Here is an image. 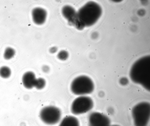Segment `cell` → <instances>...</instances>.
Here are the masks:
<instances>
[{
  "mask_svg": "<svg viewBox=\"0 0 150 126\" xmlns=\"http://www.w3.org/2000/svg\"><path fill=\"white\" fill-rule=\"evenodd\" d=\"M110 126H120L118 125H110Z\"/></svg>",
  "mask_w": 150,
  "mask_h": 126,
  "instance_id": "cell-20",
  "label": "cell"
},
{
  "mask_svg": "<svg viewBox=\"0 0 150 126\" xmlns=\"http://www.w3.org/2000/svg\"><path fill=\"white\" fill-rule=\"evenodd\" d=\"M114 110L112 108L110 107L108 109V112L110 114H112Z\"/></svg>",
  "mask_w": 150,
  "mask_h": 126,
  "instance_id": "cell-19",
  "label": "cell"
},
{
  "mask_svg": "<svg viewBox=\"0 0 150 126\" xmlns=\"http://www.w3.org/2000/svg\"><path fill=\"white\" fill-rule=\"evenodd\" d=\"M15 50L10 47L6 48L4 54V57L6 60H9L11 59L15 54Z\"/></svg>",
  "mask_w": 150,
  "mask_h": 126,
  "instance_id": "cell-13",
  "label": "cell"
},
{
  "mask_svg": "<svg viewBox=\"0 0 150 126\" xmlns=\"http://www.w3.org/2000/svg\"><path fill=\"white\" fill-rule=\"evenodd\" d=\"M11 69L7 66H3L0 68V76L2 78H9L11 75Z\"/></svg>",
  "mask_w": 150,
  "mask_h": 126,
  "instance_id": "cell-12",
  "label": "cell"
},
{
  "mask_svg": "<svg viewBox=\"0 0 150 126\" xmlns=\"http://www.w3.org/2000/svg\"><path fill=\"white\" fill-rule=\"evenodd\" d=\"M45 84V79L42 78H39L36 79L34 87L38 89H41L44 87Z\"/></svg>",
  "mask_w": 150,
  "mask_h": 126,
  "instance_id": "cell-14",
  "label": "cell"
},
{
  "mask_svg": "<svg viewBox=\"0 0 150 126\" xmlns=\"http://www.w3.org/2000/svg\"><path fill=\"white\" fill-rule=\"evenodd\" d=\"M102 10L100 6L93 1H89L77 12L78 20L84 27L93 25L101 16Z\"/></svg>",
  "mask_w": 150,
  "mask_h": 126,
  "instance_id": "cell-2",
  "label": "cell"
},
{
  "mask_svg": "<svg viewBox=\"0 0 150 126\" xmlns=\"http://www.w3.org/2000/svg\"><path fill=\"white\" fill-rule=\"evenodd\" d=\"M94 84L89 77L81 75L75 78L71 85L72 92L76 95H83L91 93L94 89Z\"/></svg>",
  "mask_w": 150,
  "mask_h": 126,
  "instance_id": "cell-4",
  "label": "cell"
},
{
  "mask_svg": "<svg viewBox=\"0 0 150 126\" xmlns=\"http://www.w3.org/2000/svg\"><path fill=\"white\" fill-rule=\"evenodd\" d=\"M131 79L148 91L150 90V56L142 57L132 65L129 72Z\"/></svg>",
  "mask_w": 150,
  "mask_h": 126,
  "instance_id": "cell-1",
  "label": "cell"
},
{
  "mask_svg": "<svg viewBox=\"0 0 150 126\" xmlns=\"http://www.w3.org/2000/svg\"><path fill=\"white\" fill-rule=\"evenodd\" d=\"M89 126H110V121L105 115L98 112L91 113L88 118Z\"/></svg>",
  "mask_w": 150,
  "mask_h": 126,
  "instance_id": "cell-7",
  "label": "cell"
},
{
  "mask_svg": "<svg viewBox=\"0 0 150 126\" xmlns=\"http://www.w3.org/2000/svg\"><path fill=\"white\" fill-rule=\"evenodd\" d=\"M58 49L56 47L54 46L51 47L49 49V52L52 54H54L57 51Z\"/></svg>",
  "mask_w": 150,
  "mask_h": 126,
  "instance_id": "cell-18",
  "label": "cell"
},
{
  "mask_svg": "<svg viewBox=\"0 0 150 126\" xmlns=\"http://www.w3.org/2000/svg\"><path fill=\"white\" fill-rule=\"evenodd\" d=\"M120 83L122 85H127L129 83L128 79L126 77H123L120 79L119 80Z\"/></svg>",
  "mask_w": 150,
  "mask_h": 126,
  "instance_id": "cell-16",
  "label": "cell"
},
{
  "mask_svg": "<svg viewBox=\"0 0 150 126\" xmlns=\"http://www.w3.org/2000/svg\"><path fill=\"white\" fill-rule=\"evenodd\" d=\"M42 71L45 73H47L49 72L50 70L49 67L47 65H43L42 68Z\"/></svg>",
  "mask_w": 150,
  "mask_h": 126,
  "instance_id": "cell-17",
  "label": "cell"
},
{
  "mask_svg": "<svg viewBox=\"0 0 150 126\" xmlns=\"http://www.w3.org/2000/svg\"><path fill=\"white\" fill-rule=\"evenodd\" d=\"M36 79L35 74L32 72L28 71L23 74L22 82L25 88L30 89L34 87Z\"/></svg>",
  "mask_w": 150,
  "mask_h": 126,
  "instance_id": "cell-10",
  "label": "cell"
},
{
  "mask_svg": "<svg viewBox=\"0 0 150 126\" xmlns=\"http://www.w3.org/2000/svg\"><path fill=\"white\" fill-rule=\"evenodd\" d=\"M59 126H80V125L76 117L72 116H68L63 119Z\"/></svg>",
  "mask_w": 150,
  "mask_h": 126,
  "instance_id": "cell-11",
  "label": "cell"
},
{
  "mask_svg": "<svg viewBox=\"0 0 150 126\" xmlns=\"http://www.w3.org/2000/svg\"><path fill=\"white\" fill-rule=\"evenodd\" d=\"M62 12L63 16L68 21L69 24L73 26L77 18V12L71 6L65 5L62 8Z\"/></svg>",
  "mask_w": 150,
  "mask_h": 126,
  "instance_id": "cell-9",
  "label": "cell"
},
{
  "mask_svg": "<svg viewBox=\"0 0 150 126\" xmlns=\"http://www.w3.org/2000/svg\"><path fill=\"white\" fill-rule=\"evenodd\" d=\"M32 16L34 23L37 25L43 24L45 21L47 12L44 9L36 7L32 11Z\"/></svg>",
  "mask_w": 150,
  "mask_h": 126,
  "instance_id": "cell-8",
  "label": "cell"
},
{
  "mask_svg": "<svg viewBox=\"0 0 150 126\" xmlns=\"http://www.w3.org/2000/svg\"><path fill=\"white\" fill-rule=\"evenodd\" d=\"M69 56L68 52L65 50L60 51L57 55L58 58L60 60L65 61L67 60Z\"/></svg>",
  "mask_w": 150,
  "mask_h": 126,
  "instance_id": "cell-15",
  "label": "cell"
},
{
  "mask_svg": "<svg viewBox=\"0 0 150 126\" xmlns=\"http://www.w3.org/2000/svg\"><path fill=\"white\" fill-rule=\"evenodd\" d=\"M93 106V102L91 98L81 96L77 97L73 101L71 105V110L73 114L79 115L89 111Z\"/></svg>",
  "mask_w": 150,
  "mask_h": 126,
  "instance_id": "cell-5",
  "label": "cell"
},
{
  "mask_svg": "<svg viewBox=\"0 0 150 126\" xmlns=\"http://www.w3.org/2000/svg\"><path fill=\"white\" fill-rule=\"evenodd\" d=\"M41 120L45 123L48 125H53L57 123L60 120L61 112L58 108L50 106L44 107L40 113Z\"/></svg>",
  "mask_w": 150,
  "mask_h": 126,
  "instance_id": "cell-6",
  "label": "cell"
},
{
  "mask_svg": "<svg viewBox=\"0 0 150 126\" xmlns=\"http://www.w3.org/2000/svg\"><path fill=\"white\" fill-rule=\"evenodd\" d=\"M132 115L135 126H147L150 117V104L146 102H140L132 108Z\"/></svg>",
  "mask_w": 150,
  "mask_h": 126,
  "instance_id": "cell-3",
  "label": "cell"
}]
</instances>
